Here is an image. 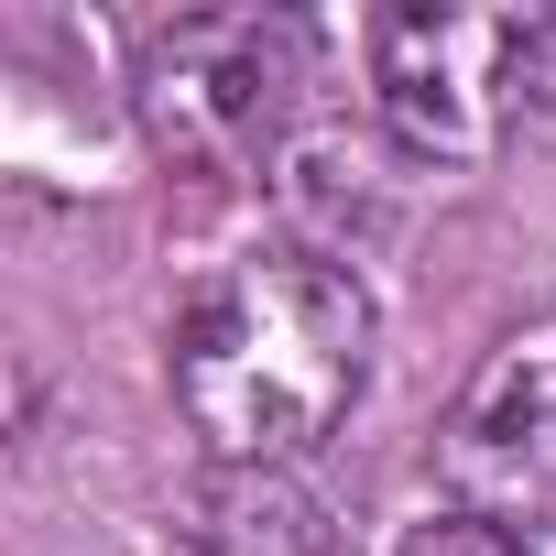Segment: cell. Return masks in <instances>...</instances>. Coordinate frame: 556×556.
Wrapping results in <instances>:
<instances>
[{
    "label": "cell",
    "mask_w": 556,
    "mask_h": 556,
    "mask_svg": "<svg viewBox=\"0 0 556 556\" xmlns=\"http://www.w3.org/2000/svg\"><path fill=\"white\" fill-rule=\"evenodd\" d=\"M404 556H534V545L513 523H491V513H437V523L404 534Z\"/></svg>",
    "instance_id": "6"
},
{
    "label": "cell",
    "mask_w": 556,
    "mask_h": 556,
    "mask_svg": "<svg viewBox=\"0 0 556 556\" xmlns=\"http://www.w3.org/2000/svg\"><path fill=\"white\" fill-rule=\"evenodd\" d=\"M306 88V34L285 12H186L142 45L131 110L175 175H240L273 153Z\"/></svg>",
    "instance_id": "3"
},
{
    "label": "cell",
    "mask_w": 556,
    "mask_h": 556,
    "mask_svg": "<svg viewBox=\"0 0 556 556\" xmlns=\"http://www.w3.org/2000/svg\"><path fill=\"white\" fill-rule=\"evenodd\" d=\"M164 556H350V534L295 469H207L175 502Z\"/></svg>",
    "instance_id": "5"
},
{
    "label": "cell",
    "mask_w": 556,
    "mask_h": 556,
    "mask_svg": "<svg viewBox=\"0 0 556 556\" xmlns=\"http://www.w3.org/2000/svg\"><path fill=\"white\" fill-rule=\"evenodd\" d=\"M437 469H447L458 513H491L513 534L556 513V328H523L469 371V393L437 437Z\"/></svg>",
    "instance_id": "4"
},
{
    "label": "cell",
    "mask_w": 556,
    "mask_h": 556,
    "mask_svg": "<svg viewBox=\"0 0 556 556\" xmlns=\"http://www.w3.org/2000/svg\"><path fill=\"white\" fill-rule=\"evenodd\" d=\"M371 110L415 164H491L556 110V12L404 0L371 23Z\"/></svg>",
    "instance_id": "2"
},
{
    "label": "cell",
    "mask_w": 556,
    "mask_h": 556,
    "mask_svg": "<svg viewBox=\"0 0 556 556\" xmlns=\"http://www.w3.org/2000/svg\"><path fill=\"white\" fill-rule=\"evenodd\" d=\"M164 371L207 469H295L371 382V295L328 251H251L197 285Z\"/></svg>",
    "instance_id": "1"
}]
</instances>
